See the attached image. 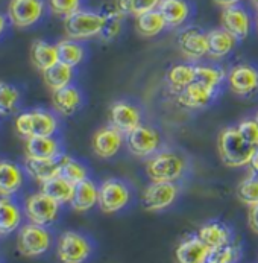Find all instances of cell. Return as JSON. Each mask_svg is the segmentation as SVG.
<instances>
[{"label": "cell", "instance_id": "1", "mask_svg": "<svg viewBox=\"0 0 258 263\" xmlns=\"http://www.w3.org/2000/svg\"><path fill=\"white\" fill-rule=\"evenodd\" d=\"M188 163L176 151L161 149L146 160V175L150 181L176 183L187 172Z\"/></svg>", "mask_w": 258, "mask_h": 263}, {"label": "cell", "instance_id": "2", "mask_svg": "<svg viewBox=\"0 0 258 263\" xmlns=\"http://www.w3.org/2000/svg\"><path fill=\"white\" fill-rule=\"evenodd\" d=\"M255 151L242 139L235 126L223 128L217 137V154L228 167H246Z\"/></svg>", "mask_w": 258, "mask_h": 263}, {"label": "cell", "instance_id": "3", "mask_svg": "<svg viewBox=\"0 0 258 263\" xmlns=\"http://www.w3.org/2000/svg\"><path fill=\"white\" fill-rule=\"evenodd\" d=\"M104 18L101 12L79 9L64 18V32L74 41L99 37L102 32Z\"/></svg>", "mask_w": 258, "mask_h": 263}, {"label": "cell", "instance_id": "4", "mask_svg": "<svg viewBox=\"0 0 258 263\" xmlns=\"http://www.w3.org/2000/svg\"><path fill=\"white\" fill-rule=\"evenodd\" d=\"M125 145L134 157L148 160L149 157L161 151L163 139L158 129H155L150 125L142 123L138 128H135L125 137Z\"/></svg>", "mask_w": 258, "mask_h": 263}, {"label": "cell", "instance_id": "5", "mask_svg": "<svg viewBox=\"0 0 258 263\" xmlns=\"http://www.w3.org/2000/svg\"><path fill=\"white\" fill-rule=\"evenodd\" d=\"M58 128L56 117L49 111L35 110L20 114L15 119V129L22 137H37V136H53Z\"/></svg>", "mask_w": 258, "mask_h": 263}, {"label": "cell", "instance_id": "6", "mask_svg": "<svg viewBox=\"0 0 258 263\" xmlns=\"http://www.w3.org/2000/svg\"><path fill=\"white\" fill-rule=\"evenodd\" d=\"M129 201H131V189L122 180L108 178L99 186L97 205L107 215H112L123 210L129 204Z\"/></svg>", "mask_w": 258, "mask_h": 263}, {"label": "cell", "instance_id": "7", "mask_svg": "<svg viewBox=\"0 0 258 263\" xmlns=\"http://www.w3.org/2000/svg\"><path fill=\"white\" fill-rule=\"evenodd\" d=\"M226 84L232 95L239 98H251L258 93V69L252 64H237L228 75Z\"/></svg>", "mask_w": 258, "mask_h": 263}, {"label": "cell", "instance_id": "8", "mask_svg": "<svg viewBox=\"0 0 258 263\" xmlns=\"http://www.w3.org/2000/svg\"><path fill=\"white\" fill-rule=\"evenodd\" d=\"M178 195L180 187L176 183L150 181V184H148L143 190L142 204L148 212H163L176 201Z\"/></svg>", "mask_w": 258, "mask_h": 263}, {"label": "cell", "instance_id": "9", "mask_svg": "<svg viewBox=\"0 0 258 263\" xmlns=\"http://www.w3.org/2000/svg\"><path fill=\"white\" fill-rule=\"evenodd\" d=\"M56 254L61 263H84L91 254V245L82 234L66 231L58 240Z\"/></svg>", "mask_w": 258, "mask_h": 263}, {"label": "cell", "instance_id": "10", "mask_svg": "<svg viewBox=\"0 0 258 263\" xmlns=\"http://www.w3.org/2000/svg\"><path fill=\"white\" fill-rule=\"evenodd\" d=\"M26 216L31 221V224L39 227L50 226L59 213V204L44 195L43 192H38L35 195H31L25 205Z\"/></svg>", "mask_w": 258, "mask_h": 263}, {"label": "cell", "instance_id": "11", "mask_svg": "<svg viewBox=\"0 0 258 263\" xmlns=\"http://www.w3.org/2000/svg\"><path fill=\"white\" fill-rule=\"evenodd\" d=\"M143 123L142 110L129 101H117L110 108V125L117 128L125 137Z\"/></svg>", "mask_w": 258, "mask_h": 263}, {"label": "cell", "instance_id": "12", "mask_svg": "<svg viewBox=\"0 0 258 263\" xmlns=\"http://www.w3.org/2000/svg\"><path fill=\"white\" fill-rule=\"evenodd\" d=\"M178 46L183 57L191 63H197L208 57V35L199 28H185L178 35Z\"/></svg>", "mask_w": 258, "mask_h": 263}, {"label": "cell", "instance_id": "13", "mask_svg": "<svg viewBox=\"0 0 258 263\" xmlns=\"http://www.w3.org/2000/svg\"><path fill=\"white\" fill-rule=\"evenodd\" d=\"M50 247V234L44 227L29 224L22 228L18 234V250L26 257L44 254Z\"/></svg>", "mask_w": 258, "mask_h": 263}, {"label": "cell", "instance_id": "14", "mask_svg": "<svg viewBox=\"0 0 258 263\" xmlns=\"http://www.w3.org/2000/svg\"><path fill=\"white\" fill-rule=\"evenodd\" d=\"M123 145H125V134H122L117 128H114L110 123L97 129L91 140L93 152L99 158H104V160H110L115 155H118Z\"/></svg>", "mask_w": 258, "mask_h": 263}, {"label": "cell", "instance_id": "15", "mask_svg": "<svg viewBox=\"0 0 258 263\" xmlns=\"http://www.w3.org/2000/svg\"><path fill=\"white\" fill-rule=\"evenodd\" d=\"M221 25L223 29H226L229 34H232L240 41L249 37L254 22H252L251 14L243 6L235 5V6L222 9Z\"/></svg>", "mask_w": 258, "mask_h": 263}, {"label": "cell", "instance_id": "16", "mask_svg": "<svg viewBox=\"0 0 258 263\" xmlns=\"http://www.w3.org/2000/svg\"><path fill=\"white\" fill-rule=\"evenodd\" d=\"M44 11L43 0H11L8 17L17 28H28L37 23Z\"/></svg>", "mask_w": 258, "mask_h": 263}, {"label": "cell", "instance_id": "17", "mask_svg": "<svg viewBox=\"0 0 258 263\" xmlns=\"http://www.w3.org/2000/svg\"><path fill=\"white\" fill-rule=\"evenodd\" d=\"M217 93L219 91H216L201 82H193L176 95V101L185 110L196 111V110H202V108L208 107L213 102V99L217 96Z\"/></svg>", "mask_w": 258, "mask_h": 263}, {"label": "cell", "instance_id": "18", "mask_svg": "<svg viewBox=\"0 0 258 263\" xmlns=\"http://www.w3.org/2000/svg\"><path fill=\"white\" fill-rule=\"evenodd\" d=\"M207 35H208V58L214 61H221L229 53H232L239 41L222 26L217 29H211L210 32H207Z\"/></svg>", "mask_w": 258, "mask_h": 263}, {"label": "cell", "instance_id": "19", "mask_svg": "<svg viewBox=\"0 0 258 263\" xmlns=\"http://www.w3.org/2000/svg\"><path fill=\"white\" fill-rule=\"evenodd\" d=\"M158 11L166 20L167 28L176 29L184 26L191 15V8L187 0H161Z\"/></svg>", "mask_w": 258, "mask_h": 263}, {"label": "cell", "instance_id": "20", "mask_svg": "<svg viewBox=\"0 0 258 263\" xmlns=\"http://www.w3.org/2000/svg\"><path fill=\"white\" fill-rule=\"evenodd\" d=\"M210 251L211 250L199 239V236H191L178 245L175 256L178 263H205Z\"/></svg>", "mask_w": 258, "mask_h": 263}, {"label": "cell", "instance_id": "21", "mask_svg": "<svg viewBox=\"0 0 258 263\" xmlns=\"http://www.w3.org/2000/svg\"><path fill=\"white\" fill-rule=\"evenodd\" d=\"M99 199V187L91 180H84L82 183L74 186L73 198L70 201V205L74 212L84 213L91 210L94 205H97Z\"/></svg>", "mask_w": 258, "mask_h": 263}, {"label": "cell", "instance_id": "22", "mask_svg": "<svg viewBox=\"0 0 258 263\" xmlns=\"http://www.w3.org/2000/svg\"><path fill=\"white\" fill-rule=\"evenodd\" d=\"M197 236L210 250L221 248V247H225V245L232 242L229 227L225 226L223 222H219V221L204 224L199 228Z\"/></svg>", "mask_w": 258, "mask_h": 263}, {"label": "cell", "instance_id": "23", "mask_svg": "<svg viewBox=\"0 0 258 263\" xmlns=\"http://www.w3.org/2000/svg\"><path fill=\"white\" fill-rule=\"evenodd\" d=\"M59 158H29L26 157V171L38 183H46L59 175Z\"/></svg>", "mask_w": 258, "mask_h": 263}, {"label": "cell", "instance_id": "24", "mask_svg": "<svg viewBox=\"0 0 258 263\" xmlns=\"http://www.w3.org/2000/svg\"><path fill=\"white\" fill-rule=\"evenodd\" d=\"M52 104H53V108L61 116H72L77 111V108L82 104L81 91L73 85L64 87L58 91H53Z\"/></svg>", "mask_w": 258, "mask_h": 263}, {"label": "cell", "instance_id": "25", "mask_svg": "<svg viewBox=\"0 0 258 263\" xmlns=\"http://www.w3.org/2000/svg\"><path fill=\"white\" fill-rule=\"evenodd\" d=\"M26 157L29 158H58L59 145L53 136H37L26 139Z\"/></svg>", "mask_w": 258, "mask_h": 263}, {"label": "cell", "instance_id": "26", "mask_svg": "<svg viewBox=\"0 0 258 263\" xmlns=\"http://www.w3.org/2000/svg\"><path fill=\"white\" fill-rule=\"evenodd\" d=\"M31 57H32L34 66L41 72H46L59 63V55H58L56 46L49 44L43 40L34 41L32 49H31Z\"/></svg>", "mask_w": 258, "mask_h": 263}, {"label": "cell", "instance_id": "27", "mask_svg": "<svg viewBox=\"0 0 258 263\" xmlns=\"http://www.w3.org/2000/svg\"><path fill=\"white\" fill-rule=\"evenodd\" d=\"M193 82H196V72H194V64L191 63L175 64L167 72V84L175 95L183 91L185 87H188Z\"/></svg>", "mask_w": 258, "mask_h": 263}, {"label": "cell", "instance_id": "28", "mask_svg": "<svg viewBox=\"0 0 258 263\" xmlns=\"http://www.w3.org/2000/svg\"><path fill=\"white\" fill-rule=\"evenodd\" d=\"M167 28L164 17L158 9L150 11L135 17V29L137 32L145 38H152L160 35Z\"/></svg>", "mask_w": 258, "mask_h": 263}, {"label": "cell", "instance_id": "29", "mask_svg": "<svg viewBox=\"0 0 258 263\" xmlns=\"http://www.w3.org/2000/svg\"><path fill=\"white\" fill-rule=\"evenodd\" d=\"M23 183L22 171L9 161H0V196L15 193Z\"/></svg>", "mask_w": 258, "mask_h": 263}, {"label": "cell", "instance_id": "30", "mask_svg": "<svg viewBox=\"0 0 258 263\" xmlns=\"http://www.w3.org/2000/svg\"><path fill=\"white\" fill-rule=\"evenodd\" d=\"M41 192L44 195H47L49 198H52L53 201H56L59 205L61 204H70L72 198H73L74 186L72 183H69L67 180H64L63 177H55L46 183L41 184Z\"/></svg>", "mask_w": 258, "mask_h": 263}, {"label": "cell", "instance_id": "31", "mask_svg": "<svg viewBox=\"0 0 258 263\" xmlns=\"http://www.w3.org/2000/svg\"><path fill=\"white\" fill-rule=\"evenodd\" d=\"M104 25H102V32H101V40L104 41H112L120 35L122 26H123V15L114 8V5H107L101 11Z\"/></svg>", "mask_w": 258, "mask_h": 263}, {"label": "cell", "instance_id": "32", "mask_svg": "<svg viewBox=\"0 0 258 263\" xmlns=\"http://www.w3.org/2000/svg\"><path fill=\"white\" fill-rule=\"evenodd\" d=\"M44 76V82L46 85L53 91H58L64 87H69L72 85V81H73V67L64 64V63H58L55 64L53 67H50L49 70L43 72Z\"/></svg>", "mask_w": 258, "mask_h": 263}, {"label": "cell", "instance_id": "33", "mask_svg": "<svg viewBox=\"0 0 258 263\" xmlns=\"http://www.w3.org/2000/svg\"><path fill=\"white\" fill-rule=\"evenodd\" d=\"M59 164H61V167H59V177H63L64 180H67L73 186L82 183L84 180L88 178L87 167L81 161L74 160V158L69 157V155H61L59 157Z\"/></svg>", "mask_w": 258, "mask_h": 263}, {"label": "cell", "instance_id": "34", "mask_svg": "<svg viewBox=\"0 0 258 263\" xmlns=\"http://www.w3.org/2000/svg\"><path fill=\"white\" fill-rule=\"evenodd\" d=\"M56 49H58V55H59V61L70 66V67H76L79 66L84 58H85V50L84 47L70 38L61 40L56 43Z\"/></svg>", "mask_w": 258, "mask_h": 263}, {"label": "cell", "instance_id": "35", "mask_svg": "<svg viewBox=\"0 0 258 263\" xmlns=\"http://www.w3.org/2000/svg\"><path fill=\"white\" fill-rule=\"evenodd\" d=\"M194 72H196V82H201L216 91H219L222 84L226 81V72L216 67V66H207V64H194Z\"/></svg>", "mask_w": 258, "mask_h": 263}, {"label": "cell", "instance_id": "36", "mask_svg": "<svg viewBox=\"0 0 258 263\" xmlns=\"http://www.w3.org/2000/svg\"><path fill=\"white\" fill-rule=\"evenodd\" d=\"M20 224L18 209L6 198L0 199V234L12 233Z\"/></svg>", "mask_w": 258, "mask_h": 263}, {"label": "cell", "instance_id": "37", "mask_svg": "<svg viewBox=\"0 0 258 263\" xmlns=\"http://www.w3.org/2000/svg\"><path fill=\"white\" fill-rule=\"evenodd\" d=\"M237 198L242 204L251 207L258 205V175L249 174L237 186Z\"/></svg>", "mask_w": 258, "mask_h": 263}, {"label": "cell", "instance_id": "38", "mask_svg": "<svg viewBox=\"0 0 258 263\" xmlns=\"http://www.w3.org/2000/svg\"><path fill=\"white\" fill-rule=\"evenodd\" d=\"M240 254H242L240 247L231 242L225 247L211 250L205 263H237L240 259Z\"/></svg>", "mask_w": 258, "mask_h": 263}, {"label": "cell", "instance_id": "39", "mask_svg": "<svg viewBox=\"0 0 258 263\" xmlns=\"http://www.w3.org/2000/svg\"><path fill=\"white\" fill-rule=\"evenodd\" d=\"M18 102V91L6 82H0V116L11 114Z\"/></svg>", "mask_w": 258, "mask_h": 263}, {"label": "cell", "instance_id": "40", "mask_svg": "<svg viewBox=\"0 0 258 263\" xmlns=\"http://www.w3.org/2000/svg\"><path fill=\"white\" fill-rule=\"evenodd\" d=\"M237 131L242 136V139L254 149H258V123L257 120L252 119H243L237 123Z\"/></svg>", "mask_w": 258, "mask_h": 263}, {"label": "cell", "instance_id": "41", "mask_svg": "<svg viewBox=\"0 0 258 263\" xmlns=\"http://www.w3.org/2000/svg\"><path fill=\"white\" fill-rule=\"evenodd\" d=\"M49 8L55 15L66 18L81 9V0H49Z\"/></svg>", "mask_w": 258, "mask_h": 263}, {"label": "cell", "instance_id": "42", "mask_svg": "<svg viewBox=\"0 0 258 263\" xmlns=\"http://www.w3.org/2000/svg\"><path fill=\"white\" fill-rule=\"evenodd\" d=\"M161 0H131V12L134 17L158 9Z\"/></svg>", "mask_w": 258, "mask_h": 263}, {"label": "cell", "instance_id": "43", "mask_svg": "<svg viewBox=\"0 0 258 263\" xmlns=\"http://www.w3.org/2000/svg\"><path fill=\"white\" fill-rule=\"evenodd\" d=\"M112 5H114V8H115L123 17L132 15V12H131V0H114Z\"/></svg>", "mask_w": 258, "mask_h": 263}, {"label": "cell", "instance_id": "44", "mask_svg": "<svg viewBox=\"0 0 258 263\" xmlns=\"http://www.w3.org/2000/svg\"><path fill=\"white\" fill-rule=\"evenodd\" d=\"M248 226H249L252 233L258 234V205L249 209V213H248Z\"/></svg>", "mask_w": 258, "mask_h": 263}, {"label": "cell", "instance_id": "45", "mask_svg": "<svg viewBox=\"0 0 258 263\" xmlns=\"http://www.w3.org/2000/svg\"><path fill=\"white\" fill-rule=\"evenodd\" d=\"M217 6H221L222 9L225 8H231V6H235V5H240L242 0H213Z\"/></svg>", "mask_w": 258, "mask_h": 263}, {"label": "cell", "instance_id": "46", "mask_svg": "<svg viewBox=\"0 0 258 263\" xmlns=\"http://www.w3.org/2000/svg\"><path fill=\"white\" fill-rule=\"evenodd\" d=\"M249 174H254V175H258V149L254 152V155H252V158H251V161H249Z\"/></svg>", "mask_w": 258, "mask_h": 263}, {"label": "cell", "instance_id": "47", "mask_svg": "<svg viewBox=\"0 0 258 263\" xmlns=\"http://www.w3.org/2000/svg\"><path fill=\"white\" fill-rule=\"evenodd\" d=\"M5 25H6V20H5V17L0 14V34H2L3 29H5Z\"/></svg>", "mask_w": 258, "mask_h": 263}, {"label": "cell", "instance_id": "48", "mask_svg": "<svg viewBox=\"0 0 258 263\" xmlns=\"http://www.w3.org/2000/svg\"><path fill=\"white\" fill-rule=\"evenodd\" d=\"M251 2H252V5H254V6L258 9V0H251Z\"/></svg>", "mask_w": 258, "mask_h": 263}, {"label": "cell", "instance_id": "49", "mask_svg": "<svg viewBox=\"0 0 258 263\" xmlns=\"http://www.w3.org/2000/svg\"><path fill=\"white\" fill-rule=\"evenodd\" d=\"M255 26H257V31H258V9H257V15H255Z\"/></svg>", "mask_w": 258, "mask_h": 263}, {"label": "cell", "instance_id": "50", "mask_svg": "<svg viewBox=\"0 0 258 263\" xmlns=\"http://www.w3.org/2000/svg\"><path fill=\"white\" fill-rule=\"evenodd\" d=\"M254 119L257 120V123H258V111H257V113H255V116H254Z\"/></svg>", "mask_w": 258, "mask_h": 263}]
</instances>
